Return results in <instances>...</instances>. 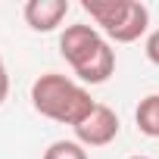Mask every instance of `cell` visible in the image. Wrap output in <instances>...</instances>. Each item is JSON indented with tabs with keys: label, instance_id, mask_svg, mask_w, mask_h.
Instances as JSON below:
<instances>
[{
	"label": "cell",
	"instance_id": "52a82bcc",
	"mask_svg": "<svg viewBox=\"0 0 159 159\" xmlns=\"http://www.w3.org/2000/svg\"><path fill=\"white\" fill-rule=\"evenodd\" d=\"M44 159H88V150L78 140H53L44 150Z\"/></svg>",
	"mask_w": 159,
	"mask_h": 159
},
{
	"label": "cell",
	"instance_id": "8992f818",
	"mask_svg": "<svg viewBox=\"0 0 159 159\" xmlns=\"http://www.w3.org/2000/svg\"><path fill=\"white\" fill-rule=\"evenodd\" d=\"M134 122H137V131H140V134L159 140V94H150V97H143V100L137 103Z\"/></svg>",
	"mask_w": 159,
	"mask_h": 159
},
{
	"label": "cell",
	"instance_id": "3957f363",
	"mask_svg": "<svg viewBox=\"0 0 159 159\" xmlns=\"http://www.w3.org/2000/svg\"><path fill=\"white\" fill-rule=\"evenodd\" d=\"M81 10L97 22V31L116 44L137 41L150 25V10L137 0H81Z\"/></svg>",
	"mask_w": 159,
	"mask_h": 159
},
{
	"label": "cell",
	"instance_id": "ba28073f",
	"mask_svg": "<svg viewBox=\"0 0 159 159\" xmlns=\"http://www.w3.org/2000/svg\"><path fill=\"white\" fill-rule=\"evenodd\" d=\"M143 50H147V59H150L153 66H159V28L147 34V44H143Z\"/></svg>",
	"mask_w": 159,
	"mask_h": 159
},
{
	"label": "cell",
	"instance_id": "7a4b0ae2",
	"mask_svg": "<svg viewBox=\"0 0 159 159\" xmlns=\"http://www.w3.org/2000/svg\"><path fill=\"white\" fill-rule=\"evenodd\" d=\"M31 106L41 116L75 128L94 112L97 103L81 81H72L59 72H47V75L34 78V84H31Z\"/></svg>",
	"mask_w": 159,
	"mask_h": 159
},
{
	"label": "cell",
	"instance_id": "30bf717a",
	"mask_svg": "<svg viewBox=\"0 0 159 159\" xmlns=\"http://www.w3.org/2000/svg\"><path fill=\"white\" fill-rule=\"evenodd\" d=\"M131 159H147V156H131Z\"/></svg>",
	"mask_w": 159,
	"mask_h": 159
},
{
	"label": "cell",
	"instance_id": "277c9868",
	"mask_svg": "<svg viewBox=\"0 0 159 159\" xmlns=\"http://www.w3.org/2000/svg\"><path fill=\"white\" fill-rule=\"evenodd\" d=\"M119 116L109 109V106H103V103H97L94 106V112L81 122V125H75L72 131H75V140L81 143V147H106V143H112L116 137H119Z\"/></svg>",
	"mask_w": 159,
	"mask_h": 159
},
{
	"label": "cell",
	"instance_id": "6da1fadb",
	"mask_svg": "<svg viewBox=\"0 0 159 159\" xmlns=\"http://www.w3.org/2000/svg\"><path fill=\"white\" fill-rule=\"evenodd\" d=\"M59 53L81 84H106L116 72V50L94 25H66L59 34Z\"/></svg>",
	"mask_w": 159,
	"mask_h": 159
},
{
	"label": "cell",
	"instance_id": "5b68a950",
	"mask_svg": "<svg viewBox=\"0 0 159 159\" xmlns=\"http://www.w3.org/2000/svg\"><path fill=\"white\" fill-rule=\"evenodd\" d=\"M22 13L31 31H56L69 13V0H28Z\"/></svg>",
	"mask_w": 159,
	"mask_h": 159
},
{
	"label": "cell",
	"instance_id": "9c48e42d",
	"mask_svg": "<svg viewBox=\"0 0 159 159\" xmlns=\"http://www.w3.org/2000/svg\"><path fill=\"white\" fill-rule=\"evenodd\" d=\"M10 97V75H7V62H3V56H0V103H3Z\"/></svg>",
	"mask_w": 159,
	"mask_h": 159
}]
</instances>
